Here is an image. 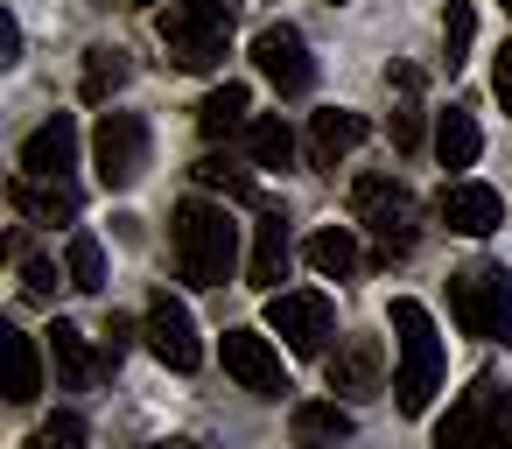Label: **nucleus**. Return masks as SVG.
Returning <instances> with one entry per match:
<instances>
[{"label":"nucleus","instance_id":"obj_27","mask_svg":"<svg viewBox=\"0 0 512 449\" xmlns=\"http://www.w3.org/2000/svg\"><path fill=\"white\" fill-rule=\"evenodd\" d=\"M64 274H71V288H78V295H99V288H106V246H99L92 232H71Z\"/></svg>","mask_w":512,"mask_h":449},{"label":"nucleus","instance_id":"obj_28","mask_svg":"<svg viewBox=\"0 0 512 449\" xmlns=\"http://www.w3.org/2000/svg\"><path fill=\"white\" fill-rule=\"evenodd\" d=\"M470 36H477V8H470V0H449V15H442V64H449V78L463 71Z\"/></svg>","mask_w":512,"mask_h":449},{"label":"nucleus","instance_id":"obj_31","mask_svg":"<svg viewBox=\"0 0 512 449\" xmlns=\"http://www.w3.org/2000/svg\"><path fill=\"white\" fill-rule=\"evenodd\" d=\"M421 134H428V127H421V106H414V99H407V106H393V148H400V155H414V148H421Z\"/></svg>","mask_w":512,"mask_h":449},{"label":"nucleus","instance_id":"obj_14","mask_svg":"<svg viewBox=\"0 0 512 449\" xmlns=\"http://www.w3.org/2000/svg\"><path fill=\"white\" fill-rule=\"evenodd\" d=\"M379 379H386V344L379 337H344L337 358H330V393L365 400V393H379Z\"/></svg>","mask_w":512,"mask_h":449},{"label":"nucleus","instance_id":"obj_18","mask_svg":"<svg viewBox=\"0 0 512 449\" xmlns=\"http://www.w3.org/2000/svg\"><path fill=\"white\" fill-rule=\"evenodd\" d=\"M50 365H57V379H64L71 393H85V386L106 372V358L92 351V337H85L78 323H64V316H57V330H50Z\"/></svg>","mask_w":512,"mask_h":449},{"label":"nucleus","instance_id":"obj_21","mask_svg":"<svg viewBox=\"0 0 512 449\" xmlns=\"http://www.w3.org/2000/svg\"><path fill=\"white\" fill-rule=\"evenodd\" d=\"M484 155V134H477V120L463 113V106H449L442 120H435V162L442 169H470Z\"/></svg>","mask_w":512,"mask_h":449},{"label":"nucleus","instance_id":"obj_6","mask_svg":"<svg viewBox=\"0 0 512 449\" xmlns=\"http://www.w3.org/2000/svg\"><path fill=\"white\" fill-rule=\"evenodd\" d=\"M267 330L295 358H323L330 337H337V309H330L323 288H281V295H267Z\"/></svg>","mask_w":512,"mask_h":449},{"label":"nucleus","instance_id":"obj_5","mask_svg":"<svg viewBox=\"0 0 512 449\" xmlns=\"http://www.w3.org/2000/svg\"><path fill=\"white\" fill-rule=\"evenodd\" d=\"M449 316H456L463 337H484V344L512 351V274L491 267V260L449 274Z\"/></svg>","mask_w":512,"mask_h":449},{"label":"nucleus","instance_id":"obj_34","mask_svg":"<svg viewBox=\"0 0 512 449\" xmlns=\"http://www.w3.org/2000/svg\"><path fill=\"white\" fill-rule=\"evenodd\" d=\"M491 92H498V106L512 113V43H505V50L491 57Z\"/></svg>","mask_w":512,"mask_h":449},{"label":"nucleus","instance_id":"obj_4","mask_svg":"<svg viewBox=\"0 0 512 449\" xmlns=\"http://www.w3.org/2000/svg\"><path fill=\"white\" fill-rule=\"evenodd\" d=\"M351 211H358V225H372V239H379V267H393V260H407L414 253V239H421V204H414V190L400 183V176H358L351 183Z\"/></svg>","mask_w":512,"mask_h":449},{"label":"nucleus","instance_id":"obj_20","mask_svg":"<svg viewBox=\"0 0 512 449\" xmlns=\"http://www.w3.org/2000/svg\"><path fill=\"white\" fill-rule=\"evenodd\" d=\"M0 344H8V400L29 407L43 393V351H36L29 330H0Z\"/></svg>","mask_w":512,"mask_h":449},{"label":"nucleus","instance_id":"obj_11","mask_svg":"<svg viewBox=\"0 0 512 449\" xmlns=\"http://www.w3.org/2000/svg\"><path fill=\"white\" fill-rule=\"evenodd\" d=\"M435 211H442V225L463 232V239H491V232L505 225V197H498L491 183H442Z\"/></svg>","mask_w":512,"mask_h":449},{"label":"nucleus","instance_id":"obj_33","mask_svg":"<svg viewBox=\"0 0 512 449\" xmlns=\"http://www.w3.org/2000/svg\"><path fill=\"white\" fill-rule=\"evenodd\" d=\"M484 407H491V421H498V428H505V442H512V386L484 379Z\"/></svg>","mask_w":512,"mask_h":449},{"label":"nucleus","instance_id":"obj_16","mask_svg":"<svg viewBox=\"0 0 512 449\" xmlns=\"http://www.w3.org/2000/svg\"><path fill=\"white\" fill-rule=\"evenodd\" d=\"M8 204H15L22 218H36V225H71V218H78L71 176H15V183H8Z\"/></svg>","mask_w":512,"mask_h":449},{"label":"nucleus","instance_id":"obj_35","mask_svg":"<svg viewBox=\"0 0 512 449\" xmlns=\"http://www.w3.org/2000/svg\"><path fill=\"white\" fill-rule=\"evenodd\" d=\"M15 57H22V22L0 15V64H15Z\"/></svg>","mask_w":512,"mask_h":449},{"label":"nucleus","instance_id":"obj_2","mask_svg":"<svg viewBox=\"0 0 512 449\" xmlns=\"http://www.w3.org/2000/svg\"><path fill=\"white\" fill-rule=\"evenodd\" d=\"M393 344H400V372H393V407L400 414H428L435 386H442V337L435 316L414 295H393Z\"/></svg>","mask_w":512,"mask_h":449},{"label":"nucleus","instance_id":"obj_26","mask_svg":"<svg viewBox=\"0 0 512 449\" xmlns=\"http://www.w3.org/2000/svg\"><path fill=\"white\" fill-rule=\"evenodd\" d=\"M127 71H134L127 50H85V85H78V92H85L92 106H106V99L127 85Z\"/></svg>","mask_w":512,"mask_h":449},{"label":"nucleus","instance_id":"obj_19","mask_svg":"<svg viewBox=\"0 0 512 449\" xmlns=\"http://www.w3.org/2000/svg\"><path fill=\"white\" fill-rule=\"evenodd\" d=\"M253 127V92L246 85H218L204 106H197V134L204 141H232V134H246Z\"/></svg>","mask_w":512,"mask_h":449},{"label":"nucleus","instance_id":"obj_9","mask_svg":"<svg viewBox=\"0 0 512 449\" xmlns=\"http://www.w3.org/2000/svg\"><path fill=\"white\" fill-rule=\"evenodd\" d=\"M141 330H148V351H155L169 372H197V365H204L197 323H190V309H183L169 288H155V295H148V323H141Z\"/></svg>","mask_w":512,"mask_h":449},{"label":"nucleus","instance_id":"obj_37","mask_svg":"<svg viewBox=\"0 0 512 449\" xmlns=\"http://www.w3.org/2000/svg\"><path fill=\"white\" fill-rule=\"evenodd\" d=\"M134 8H155V0H134Z\"/></svg>","mask_w":512,"mask_h":449},{"label":"nucleus","instance_id":"obj_30","mask_svg":"<svg viewBox=\"0 0 512 449\" xmlns=\"http://www.w3.org/2000/svg\"><path fill=\"white\" fill-rule=\"evenodd\" d=\"M22 295L29 302H57V267L43 253H22Z\"/></svg>","mask_w":512,"mask_h":449},{"label":"nucleus","instance_id":"obj_24","mask_svg":"<svg viewBox=\"0 0 512 449\" xmlns=\"http://www.w3.org/2000/svg\"><path fill=\"white\" fill-rule=\"evenodd\" d=\"M246 148H253V169H288V162H295V127H288L281 113H260V120L246 127Z\"/></svg>","mask_w":512,"mask_h":449},{"label":"nucleus","instance_id":"obj_36","mask_svg":"<svg viewBox=\"0 0 512 449\" xmlns=\"http://www.w3.org/2000/svg\"><path fill=\"white\" fill-rule=\"evenodd\" d=\"M386 85H393L400 99H414V92H421V71H414V64H393V71H386Z\"/></svg>","mask_w":512,"mask_h":449},{"label":"nucleus","instance_id":"obj_25","mask_svg":"<svg viewBox=\"0 0 512 449\" xmlns=\"http://www.w3.org/2000/svg\"><path fill=\"white\" fill-rule=\"evenodd\" d=\"M190 176H197L204 190H225L232 204H260V176H253L246 162H232V155H204Z\"/></svg>","mask_w":512,"mask_h":449},{"label":"nucleus","instance_id":"obj_3","mask_svg":"<svg viewBox=\"0 0 512 449\" xmlns=\"http://www.w3.org/2000/svg\"><path fill=\"white\" fill-rule=\"evenodd\" d=\"M232 22H239V0H169L155 15L176 71H218L225 43H232Z\"/></svg>","mask_w":512,"mask_h":449},{"label":"nucleus","instance_id":"obj_22","mask_svg":"<svg viewBox=\"0 0 512 449\" xmlns=\"http://www.w3.org/2000/svg\"><path fill=\"white\" fill-rule=\"evenodd\" d=\"M295 442L302 449H337V442H351V414L337 400H302L295 407Z\"/></svg>","mask_w":512,"mask_h":449},{"label":"nucleus","instance_id":"obj_29","mask_svg":"<svg viewBox=\"0 0 512 449\" xmlns=\"http://www.w3.org/2000/svg\"><path fill=\"white\" fill-rule=\"evenodd\" d=\"M29 449H85V421H78V414H50V421L29 435Z\"/></svg>","mask_w":512,"mask_h":449},{"label":"nucleus","instance_id":"obj_10","mask_svg":"<svg viewBox=\"0 0 512 449\" xmlns=\"http://www.w3.org/2000/svg\"><path fill=\"white\" fill-rule=\"evenodd\" d=\"M225 372H232L246 393H260V400H281V393H288L281 351H274L260 330H225Z\"/></svg>","mask_w":512,"mask_h":449},{"label":"nucleus","instance_id":"obj_13","mask_svg":"<svg viewBox=\"0 0 512 449\" xmlns=\"http://www.w3.org/2000/svg\"><path fill=\"white\" fill-rule=\"evenodd\" d=\"M435 449H512L505 442V428L491 421V407H484V379L449 407V421L435 428Z\"/></svg>","mask_w":512,"mask_h":449},{"label":"nucleus","instance_id":"obj_23","mask_svg":"<svg viewBox=\"0 0 512 449\" xmlns=\"http://www.w3.org/2000/svg\"><path fill=\"white\" fill-rule=\"evenodd\" d=\"M302 260L323 274V281H344L351 267H358V239L344 232V225H323V232H309V246H302Z\"/></svg>","mask_w":512,"mask_h":449},{"label":"nucleus","instance_id":"obj_38","mask_svg":"<svg viewBox=\"0 0 512 449\" xmlns=\"http://www.w3.org/2000/svg\"><path fill=\"white\" fill-rule=\"evenodd\" d=\"M169 449H183V442H169Z\"/></svg>","mask_w":512,"mask_h":449},{"label":"nucleus","instance_id":"obj_7","mask_svg":"<svg viewBox=\"0 0 512 449\" xmlns=\"http://www.w3.org/2000/svg\"><path fill=\"white\" fill-rule=\"evenodd\" d=\"M92 162H99L106 190H134L148 176V120L141 113H106L99 134H92Z\"/></svg>","mask_w":512,"mask_h":449},{"label":"nucleus","instance_id":"obj_1","mask_svg":"<svg viewBox=\"0 0 512 449\" xmlns=\"http://www.w3.org/2000/svg\"><path fill=\"white\" fill-rule=\"evenodd\" d=\"M232 267H239V225H232V211L211 204V197L176 204V274L190 288H225Z\"/></svg>","mask_w":512,"mask_h":449},{"label":"nucleus","instance_id":"obj_39","mask_svg":"<svg viewBox=\"0 0 512 449\" xmlns=\"http://www.w3.org/2000/svg\"><path fill=\"white\" fill-rule=\"evenodd\" d=\"M505 8H512V0H505Z\"/></svg>","mask_w":512,"mask_h":449},{"label":"nucleus","instance_id":"obj_15","mask_svg":"<svg viewBox=\"0 0 512 449\" xmlns=\"http://www.w3.org/2000/svg\"><path fill=\"white\" fill-rule=\"evenodd\" d=\"M71 162H78V120L71 113H50L22 141V176H71Z\"/></svg>","mask_w":512,"mask_h":449},{"label":"nucleus","instance_id":"obj_12","mask_svg":"<svg viewBox=\"0 0 512 449\" xmlns=\"http://www.w3.org/2000/svg\"><path fill=\"white\" fill-rule=\"evenodd\" d=\"M295 246H288V211L281 204H260V225H253V260H246V281L281 295V274H288Z\"/></svg>","mask_w":512,"mask_h":449},{"label":"nucleus","instance_id":"obj_32","mask_svg":"<svg viewBox=\"0 0 512 449\" xmlns=\"http://www.w3.org/2000/svg\"><path fill=\"white\" fill-rule=\"evenodd\" d=\"M127 344H134V323H127V316H113V323H106V344H99V358H106V372H113V365L127 358Z\"/></svg>","mask_w":512,"mask_h":449},{"label":"nucleus","instance_id":"obj_17","mask_svg":"<svg viewBox=\"0 0 512 449\" xmlns=\"http://www.w3.org/2000/svg\"><path fill=\"white\" fill-rule=\"evenodd\" d=\"M365 134H372V127H365V113H344V106L316 113V120H309V169H337Z\"/></svg>","mask_w":512,"mask_h":449},{"label":"nucleus","instance_id":"obj_8","mask_svg":"<svg viewBox=\"0 0 512 449\" xmlns=\"http://www.w3.org/2000/svg\"><path fill=\"white\" fill-rule=\"evenodd\" d=\"M253 71H260L281 99H302V92L316 85V57H309L302 29H288V22H267V29L253 36Z\"/></svg>","mask_w":512,"mask_h":449}]
</instances>
